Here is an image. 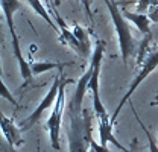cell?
I'll return each instance as SVG.
<instances>
[{
  "label": "cell",
  "mask_w": 158,
  "mask_h": 152,
  "mask_svg": "<svg viewBox=\"0 0 158 152\" xmlns=\"http://www.w3.org/2000/svg\"><path fill=\"white\" fill-rule=\"evenodd\" d=\"M94 113L84 108L81 113L69 111L70 125L67 128L69 152H90L91 149V122Z\"/></svg>",
  "instance_id": "obj_1"
},
{
  "label": "cell",
  "mask_w": 158,
  "mask_h": 152,
  "mask_svg": "<svg viewBox=\"0 0 158 152\" xmlns=\"http://www.w3.org/2000/svg\"><path fill=\"white\" fill-rule=\"evenodd\" d=\"M103 2L110 11L113 23H114V29H116V34L118 37V44H120L122 59H123V64L126 67L129 57H132L135 53V40L132 37L129 21L123 15V11L118 9V3L116 0H103Z\"/></svg>",
  "instance_id": "obj_2"
},
{
  "label": "cell",
  "mask_w": 158,
  "mask_h": 152,
  "mask_svg": "<svg viewBox=\"0 0 158 152\" xmlns=\"http://www.w3.org/2000/svg\"><path fill=\"white\" fill-rule=\"evenodd\" d=\"M2 3V9H3V14H5V19L8 23V29H9V34L12 38V50H14V57L17 58L20 65V75L24 79V85L31 81V78L34 76L32 73V69H31V62L26 61L23 53H21V49H20V41H19V35L15 32V26H14V14L21 9V2L20 0H0Z\"/></svg>",
  "instance_id": "obj_3"
},
{
  "label": "cell",
  "mask_w": 158,
  "mask_h": 152,
  "mask_svg": "<svg viewBox=\"0 0 158 152\" xmlns=\"http://www.w3.org/2000/svg\"><path fill=\"white\" fill-rule=\"evenodd\" d=\"M73 84L72 79H62L61 81V87H59V95L56 97L53 111L50 114V117L47 119L44 129L49 131V138H50V145L53 148V151H59V131H61V119L64 113V107H65V85Z\"/></svg>",
  "instance_id": "obj_4"
},
{
  "label": "cell",
  "mask_w": 158,
  "mask_h": 152,
  "mask_svg": "<svg viewBox=\"0 0 158 152\" xmlns=\"http://www.w3.org/2000/svg\"><path fill=\"white\" fill-rule=\"evenodd\" d=\"M141 65V69L138 70V73L135 75V78H134V81L131 82V85H129V88H128V91H126V95L123 96V99L120 100V103L117 105V108H116V111H114V114L111 116V122L116 125V119H117L118 113L122 111V108L125 107V103L128 102V100H131V96H132V93L135 91L138 88V85L148 78V76L151 75L155 69L158 67V47L157 49H154V50H149L148 52V55L144 57V59H143V62L140 64Z\"/></svg>",
  "instance_id": "obj_5"
},
{
  "label": "cell",
  "mask_w": 158,
  "mask_h": 152,
  "mask_svg": "<svg viewBox=\"0 0 158 152\" xmlns=\"http://www.w3.org/2000/svg\"><path fill=\"white\" fill-rule=\"evenodd\" d=\"M103 52H105V43L102 40H98L96 41V47L93 50V57H91L96 61V67H94V72H93V76H91L90 82H88V90L91 91V96H93V113H94L96 119L108 114L105 105L100 100V95H99V76H100V67H102Z\"/></svg>",
  "instance_id": "obj_6"
},
{
  "label": "cell",
  "mask_w": 158,
  "mask_h": 152,
  "mask_svg": "<svg viewBox=\"0 0 158 152\" xmlns=\"http://www.w3.org/2000/svg\"><path fill=\"white\" fill-rule=\"evenodd\" d=\"M61 75V73H59ZM59 75L55 76V79H53V82H52V87H50V90L47 91V95L44 96V99L41 100V103H40L38 107L35 108V111L31 114L29 117H26L24 120H21L19 123L20 129L21 131H27V129H31L37 122H38L40 119L43 117V114L44 111H47L52 105H55V102H56V97L59 95V87H61V81H62V78Z\"/></svg>",
  "instance_id": "obj_7"
},
{
  "label": "cell",
  "mask_w": 158,
  "mask_h": 152,
  "mask_svg": "<svg viewBox=\"0 0 158 152\" xmlns=\"http://www.w3.org/2000/svg\"><path fill=\"white\" fill-rule=\"evenodd\" d=\"M94 67H96V61L91 58V62H90V67L87 69V72L81 76V79L76 84V90L73 93V97L72 100L69 102V108L67 111H73V113H81L82 111V100H84V96L88 90V82L93 76V72H94Z\"/></svg>",
  "instance_id": "obj_8"
},
{
  "label": "cell",
  "mask_w": 158,
  "mask_h": 152,
  "mask_svg": "<svg viewBox=\"0 0 158 152\" xmlns=\"http://www.w3.org/2000/svg\"><path fill=\"white\" fill-rule=\"evenodd\" d=\"M98 123H99V135H100V145L103 146V148H106V145L111 141L113 145H116L120 151L126 152L128 149L122 145V143H118L117 138L113 135V128H114V123L111 122V117L108 116V114H105V116H102V117H98Z\"/></svg>",
  "instance_id": "obj_9"
},
{
  "label": "cell",
  "mask_w": 158,
  "mask_h": 152,
  "mask_svg": "<svg viewBox=\"0 0 158 152\" xmlns=\"http://www.w3.org/2000/svg\"><path fill=\"white\" fill-rule=\"evenodd\" d=\"M2 131H3V135L8 141L9 146L12 148H19L23 145V137H21V129L20 126H17L14 123L12 119H8L6 116H2Z\"/></svg>",
  "instance_id": "obj_10"
},
{
  "label": "cell",
  "mask_w": 158,
  "mask_h": 152,
  "mask_svg": "<svg viewBox=\"0 0 158 152\" xmlns=\"http://www.w3.org/2000/svg\"><path fill=\"white\" fill-rule=\"evenodd\" d=\"M123 15L129 21H132L143 35H152L151 34V23H152V20L149 19L148 14H144V12H128V11H123Z\"/></svg>",
  "instance_id": "obj_11"
},
{
  "label": "cell",
  "mask_w": 158,
  "mask_h": 152,
  "mask_svg": "<svg viewBox=\"0 0 158 152\" xmlns=\"http://www.w3.org/2000/svg\"><path fill=\"white\" fill-rule=\"evenodd\" d=\"M27 3L31 5V8L38 14L40 17H43L44 19V21L55 31V32H58V34H61V29H59L58 23H55L53 20L50 19V14H49V11H47V8L44 6V3L41 2V0H27Z\"/></svg>",
  "instance_id": "obj_12"
},
{
  "label": "cell",
  "mask_w": 158,
  "mask_h": 152,
  "mask_svg": "<svg viewBox=\"0 0 158 152\" xmlns=\"http://www.w3.org/2000/svg\"><path fill=\"white\" fill-rule=\"evenodd\" d=\"M73 34H75V37L78 38L79 43H81V49H82L81 57L88 58L90 57V53H91V44H90V38H88L87 31H85L82 26L75 24V26H73Z\"/></svg>",
  "instance_id": "obj_13"
},
{
  "label": "cell",
  "mask_w": 158,
  "mask_h": 152,
  "mask_svg": "<svg viewBox=\"0 0 158 152\" xmlns=\"http://www.w3.org/2000/svg\"><path fill=\"white\" fill-rule=\"evenodd\" d=\"M31 62V69L34 76H38L44 72H50L53 69H62L65 64H59V62H50V61H29Z\"/></svg>",
  "instance_id": "obj_14"
},
{
  "label": "cell",
  "mask_w": 158,
  "mask_h": 152,
  "mask_svg": "<svg viewBox=\"0 0 158 152\" xmlns=\"http://www.w3.org/2000/svg\"><path fill=\"white\" fill-rule=\"evenodd\" d=\"M129 107H131V110L134 111V116H135V119H137V122L140 123V126H141V129L144 131V134H146V137H148V141H149V152H158V146L157 143H155V140H154V137H152V134L149 133V129L146 128V125L141 122V119L138 117L137 111H135V108H134V105H132V102L129 100Z\"/></svg>",
  "instance_id": "obj_15"
},
{
  "label": "cell",
  "mask_w": 158,
  "mask_h": 152,
  "mask_svg": "<svg viewBox=\"0 0 158 152\" xmlns=\"http://www.w3.org/2000/svg\"><path fill=\"white\" fill-rule=\"evenodd\" d=\"M0 84H2V87H0V88H2V97H3V99H8V100H9V102H11V103H12L14 107H17V108H19V107H20V105H19V102H17V100H15V99L12 97V95H11V93L8 91V88H6L5 82L2 81Z\"/></svg>",
  "instance_id": "obj_16"
},
{
  "label": "cell",
  "mask_w": 158,
  "mask_h": 152,
  "mask_svg": "<svg viewBox=\"0 0 158 152\" xmlns=\"http://www.w3.org/2000/svg\"><path fill=\"white\" fill-rule=\"evenodd\" d=\"M132 3H135L137 5V12H146L149 8H151V0H135V2H132Z\"/></svg>",
  "instance_id": "obj_17"
},
{
  "label": "cell",
  "mask_w": 158,
  "mask_h": 152,
  "mask_svg": "<svg viewBox=\"0 0 158 152\" xmlns=\"http://www.w3.org/2000/svg\"><path fill=\"white\" fill-rule=\"evenodd\" d=\"M148 15H149V19L152 20L154 23H158V9H157V6H151Z\"/></svg>",
  "instance_id": "obj_18"
},
{
  "label": "cell",
  "mask_w": 158,
  "mask_h": 152,
  "mask_svg": "<svg viewBox=\"0 0 158 152\" xmlns=\"http://www.w3.org/2000/svg\"><path fill=\"white\" fill-rule=\"evenodd\" d=\"M91 149H94L96 152H110L108 151V148H103L100 143H96L93 138H91Z\"/></svg>",
  "instance_id": "obj_19"
},
{
  "label": "cell",
  "mask_w": 158,
  "mask_h": 152,
  "mask_svg": "<svg viewBox=\"0 0 158 152\" xmlns=\"http://www.w3.org/2000/svg\"><path fill=\"white\" fill-rule=\"evenodd\" d=\"M149 105H151V107H158V99H157V100H152Z\"/></svg>",
  "instance_id": "obj_20"
},
{
  "label": "cell",
  "mask_w": 158,
  "mask_h": 152,
  "mask_svg": "<svg viewBox=\"0 0 158 152\" xmlns=\"http://www.w3.org/2000/svg\"><path fill=\"white\" fill-rule=\"evenodd\" d=\"M151 3H152L151 6H155V5H158V0H151Z\"/></svg>",
  "instance_id": "obj_21"
},
{
  "label": "cell",
  "mask_w": 158,
  "mask_h": 152,
  "mask_svg": "<svg viewBox=\"0 0 158 152\" xmlns=\"http://www.w3.org/2000/svg\"><path fill=\"white\" fill-rule=\"evenodd\" d=\"M53 2H55V5H56V6H59V3H61V0H53Z\"/></svg>",
  "instance_id": "obj_22"
},
{
  "label": "cell",
  "mask_w": 158,
  "mask_h": 152,
  "mask_svg": "<svg viewBox=\"0 0 158 152\" xmlns=\"http://www.w3.org/2000/svg\"><path fill=\"white\" fill-rule=\"evenodd\" d=\"M81 2H82V3H84V6H85V5H87V0H81Z\"/></svg>",
  "instance_id": "obj_23"
},
{
  "label": "cell",
  "mask_w": 158,
  "mask_h": 152,
  "mask_svg": "<svg viewBox=\"0 0 158 152\" xmlns=\"http://www.w3.org/2000/svg\"><path fill=\"white\" fill-rule=\"evenodd\" d=\"M126 152H134V149H128V151Z\"/></svg>",
  "instance_id": "obj_24"
},
{
  "label": "cell",
  "mask_w": 158,
  "mask_h": 152,
  "mask_svg": "<svg viewBox=\"0 0 158 152\" xmlns=\"http://www.w3.org/2000/svg\"><path fill=\"white\" fill-rule=\"evenodd\" d=\"M155 99H158V91H157V95H155Z\"/></svg>",
  "instance_id": "obj_25"
},
{
  "label": "cell",
  "mask_w": 158,
  "mask_h": 152,
  "mask_svg": "<svg viewBox=\"0 0 158 152\" xmlns=\"http://www.w3.org/2000/svg\"><path fill=\"white\" fill-rule=\"evenodd\" d=\"M90 152H96V151H94V149H90Z\"/></svg>",
  "instance_id": "obj_26"
},
{
  "label": "cell",
  "mask_w": 158,
  "mask_h": 152,
  "mask_svg": "<svg viewBox=\"0 0 158 152\" xmlns=\"http://www.w3.org/2000/svg\"><path fill=\"white\" fill-rule=\"evenodd\" d=\"M35 152H38V149H37V151H35Z\"/></svg>",
  "instance_id": "obj_27"
}]
</instances>
